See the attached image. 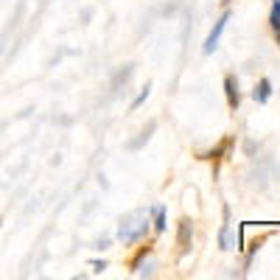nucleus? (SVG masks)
<instances>
[{"instance_id":"obj_1","label":"nucleus","mask_w":280,"mask_h":280,"mask_svg":"<svg viewBox=\"0 0 280 280\" xmlns=\"http://www.w3.org/2000/svg\"><path fill=\"white\" fill-rule=\"evenodd\" d=\"M148 230V219L143 216V213H132V216H126L121 222V230H118V238L121 241H138V238Z\"/></svg>"},{"instance_id":"obj_2","label":"nucleus","mask_w":280,"mask_h":280,"mask_svg":"<svg viewBox=\"0 0 280 280\" xmlns=\"http://www.w3.org/2000/svg\"><path fill=\"white\" fill-rule=\"evenodd\" d=\"M227 23H230V11H224L222 17L216 20V26H213V31L207 34V39H205V48L202 51L205 53H213L219 48V39H222V34H224V28H227Z\"/></svg>"},{"instance_id":"obj_3","label":"nucleus","mask_w":280,"mask_h":280,"mask_svg":"<svg viewBox=\"0 0 280 280\" xmlns=\"http://www.w3.org/2000/svg\"><path fill=\"white\" fill-rule=\"evenodd\" d=\"M224 93H227V104L235 106L241 104V93H238V81H235V76H227V79H224Z\"/></svg>"},{"instance_id":"obj_4","label":"nucleus","mask_w":280,"mask_h":280,"mask_svg":"<svg viewBox=\"0 0 280 280\" xmlns=\"http://www.w3.org/2000/svg\"><path fill=\"white\" fill-rule=\"evenodd\" d=\"M252 98L258 101V104H266V101L272 98V81L269 79H261L258 84H255V90H252Z\"/></svg>"},{"instance_id":"obj_5","label":"nucleus","mask_w":280,"mask_h":280,"mask_svg":"<svg viewBox=\"0 0 280 280\" xmlns=\"http://www.w3.org/2000/svg\"><path fill=\"white\" fill-rule=\"evenodd\" d=\"M190 247V222H182L180 224V252L185 255Z\"/></svg>"},{"instance_id":"obj_6","label":"nucleus","mask_w":280,"mask_h":280,"mask_svg":"<svg viewBox=\"0 0 280 280\" xmlns=\"http://www.w3.org/2000/svg\"><path fill=\"white\" fill-rule=\"evenodd\" d=\"M152 213H154V230L163 233V230H165V207L157 205V207H152Z\"/></svg>"},{"instance_id":"obj_7","label":"nucleus","mask_w":280,"mask_h":280,"mask_svg":"<svg viewBox=\"0 0 280 280\" xmlns=\"http://www.w3.org/2000/svg\"><path fill=\"white\" fill-rule=\"evenodd\" d=\"M269 23L275 31H280V0H272V11H269Z\"/></svg>"},{"instance_id":"obj_8","label":"nucleus","mask_w":280,"mask_h":280,"mask_svg":"<svg viewBox=\"0 0 280 280\" xmlns=\"http://www.w3.org/2000/svg\"><path fill=\"white\" fill-rule=\"evenodd\" d=\"M148 93H152V84H146V87H143V90H140V95H138V98H135V101H132V110H140V106H143V104H146V98H148Z\"/></svg>"},{"instance_id":"obj_9","label":"nucleus","mask_w":280,"mask_h":280,"mask_svg":"<svg viewBox=\"0 0 280 280\" xmlns=\"http://www.w3.org/2000/svg\"><path fill=\"white\" fill-rule=\"evenodd\" d=\"M154 129H157V123L152 121V123H148V129H143L140 140H135V143H132V148H140V146H143V140H148V138H152V132H154Z\"/></svg>"},{"instance_id":"obj_10","label":"nucleus","mask_w":280,"mask_h":280,"mask_svg":"<svg viewBox=\"0 0 280 280\" xmlns=\"http://www.w3.org/2000/svg\"><path fill=\"white\" fill-rule=\"evenodd\" d=\"M219 244H222V249H230V227L224 224L222 233H219Z\"/></svg>"},{"instance_id":"obj_11","label":"nucleus","mask_w":280,"mask_h":280,"mask_svg":"<svg viewBox=\"0 0 280 280\" xmlns=\"http://www.w3.org/2000/svg\"><path fill=\"white\" fill-rule=\"evenodd\" d=\"M93 269L95 272H104L106 269V261H93Z\"/></svg>"},{"instance_id":"obj_12","label":"nucleus","mask_w":280,"mask_h":280,"mask_svg":"<svg viewBox=\"0 0 280 280\" xmlns=\"http://www.w3.org/2000/svg\"><path fill=\"white\" fill-rule=\"evenodd\" d=\"M275 34H277V45H280V31H275Z\"/></svg>"}]
</instances>
